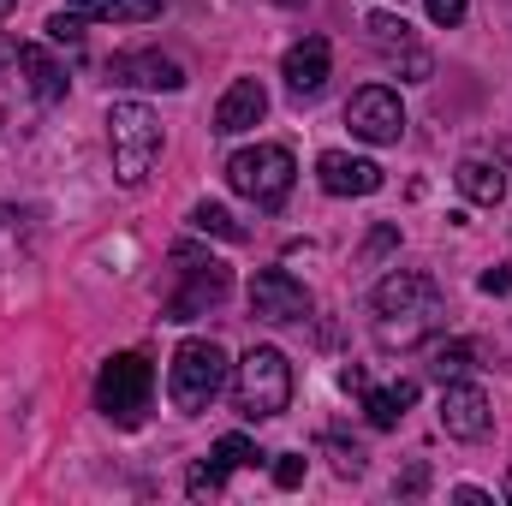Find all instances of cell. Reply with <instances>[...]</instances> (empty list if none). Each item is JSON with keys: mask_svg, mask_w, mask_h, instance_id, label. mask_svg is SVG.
I'll use <instances>...</instances> for the list:
<instances>
[{"mask_svg": "<svg viewBox=\"0 0 512 506\" xmlns=\"http://www.w3.org/2000/svg\"><path fill=\"white\" fill-rule=\"evenodd\" d=\"M84 24H90V18H78V12H54V18H48V36L66 42V48H78V42H84Z\"/></svg>", "mask_w": 512, "mask_h": 506, "instance_id": "obj_24", "label": "cell"}, {"mask_svg": "<svg viewBox=\"0 0 512 506\" xmlns=\"http://www.w3.org/2000/svg\"><path fill=\"white\" fill-rule=\"evenodd\" d=\"M340 387H346V393H364V387H370V376H364L358 364H346V370H340Z\"/></svg>", "mask_w": 512, "mask_h": 506, "instance_id": "obj_30", "label": "cell"}, {"mask_svg": "<svg viewBox=\"0 0 512 506\" xmlns=\"http://www.w3.org/2000/svg\"><path fill=\"white\" fill-rule=\"evenodd\" d=\"M477 286H483V292H512V268H489Z\"/></svg>", "mask_w": 512, "mask_h": 506, "instance_id": "obj_29", "label": "cell"}, {"mask_svg": "<svg viewBox=\"0 0 512 506\" xmlns=\"http://www.w3.org/2000/svg\"><path fill=\"white\" fill-rule=\"evenodd\" d=\"M274 483H280V489H298V483H304V459H298V453H280V459H274Z\"/></svg>", "mask_w": 512, "mask_h": 506, "instance_id": "obj_26", "label": "cell"}, {"mask_svg": "<svg viewBox=\"0 0 512 506\" xmlns=\"http://www.w3.org/2000/svg\"><path fill=\"white\" fill-rule=\"evenodd\" d=\"M108 78L126 84V90H185V66L155 54V48H126L108 60Z\"/></svg>", "mask_w": 512, "mask_h": 506, "instance_id": "obj_11", "label": "cell"}, {"mask_svg": "<svg viewBox=\"0 0 512 506\" xmlns=\"http://www.w3.org/2000/svg\"><path fill=\"white\" fill-rule=\"evenodd\" d=\"M441 381H459L465 370H477V346H465V340H453V346H441L435 352V364H429Z\"/></svg>", "mask_w": 512, "mask_h": 506, "instance_id": "obj_22", "label": "cell"}, {"mask_svg": "<svg viewBox=\"0 0 512 506\" xmlns=\"http://www.w3.org/2000/svg\"><path fill=\"white\" fill-rule=\"evenodd\" d=\"M453 501H459V506H495V495H483V489H471V483H465V489H453Z\"/></svg>", "mask_w": 512, "mask_h": 506, "instance_id": "obj_31", "label": "cell"}, {"mask_svg": "<svg viewBox=\"0 0 512 506\" xmlns=\"http://www.w3.org/2000/svg\"><path fill=\"white\" fill-rule=\"evenodd\" d=\"M12 221H18V209H6V203H0V227H12Z\"/></svg>", "mask_w": 512, "mask_h": 506, "instance_id": "obj_34", "label": "cell"}, {"mask_svg": "<svg viewBox=\"0 0 512 506\" xmlns=\"http://www.w3.org/2000/svg\"><path fill=\"white\" fill-rule=\"evenodd\" d=\"M429 18L435 24H459L465 18V0H429Z\"/></svg>", "mask_w": 512, "mask_h": 506, "instance_id": "obj_27", "label": "cell"}, {"mask_svg": "<svg viewBox=\"0 0 512 506\" xmlns=\"http://www.w3.org/2000/svg\"><path fill=\"white\" fill-rule=\"evenodd\" d=\"M6 6H18V0H0V12H6Z\"/></svg>", "mask_w": 512, "mask_h": 506, "instance_id": "obj_35", "label": "cell"}, {"mask_svg": "<svg viewBox=\"0 0 512 506\" xmlns=\"http://www.w3.org/2000/svg\"><path fill=\"white\" fill-rule=\"evenodd\" d=\"M364 30H370V42L382 48L393 66L405 60V78H411V84H423V78H429V54L411 42V24H405V18H393V12H370V18H364Z\"/></svg>", "mask_w": 512, "mask_h": 506, "instance_id": "obj_14", "label": "cell"}, {"mask_svg": "<svg viewBox=\"0 0 512 506\" xmlns=\"http://www.w3.org/2000/svg\"><path fill=\"white\" fill-rule=\"evenodd\" d=\"M221 483H227V471H221L215 459H203V465H191V471H185V489H191L197 501H203V495H221Z\"/></svg>", "mask_w": 512, "mask_h": 506, "instance_id": "obj_23", "label": "cell"}, {"mask_svg": "<svg viewBox=\"0 0 512 506\" xmlns=\"http://www.w3.org/2000/svg\"><path fill=\"white\" fill-rule=\"evenodd\" d=\"M370 304H376V346L382 352H411L447 328V292L417 268L387 274Z\"/></svg>", "mask_w": 512, "mask_h": 506, "instance_id": "obj_1", "label": "cell"}, {"mask_svg": "<svg viewBox=\"0 0 512 506\" xmlns=\"http://www.w3.org/2000/svg\"><path fill=\"white\" fill-rule=\"evenodd\" d=\"M18 72H24V84H30V96L36 102H66V66L42 48V42H18Z\"/></svg>", "mask_w": 512, "mask_h": 506, "instance_id": "obj_16", "label": "cell"}, {"mask_svg": "<svg viewBox=\"0 0 512 506\" xmlns=\"http://www.w3.org/2000/svg\"><path fill=\"white\" fill-rule=\"evenodd\" d=\"M251 316L256 322H304L310 316V286L298 280V274H286V268H262L251 280Z\"/></svg>", "mask_w": 512, "mask_h": 506, "instance_id": "obj_9", "label": "cell"}, {"mask_svg": "<svg viewBox=\"0 0 512 506\" xmlns=\"http://www.w3.org/2000/svg\"><path fill=\"white\" fill-rule=\"evenodd\" d=\"M149 393H155V364L137 358V352L108 358L102 376H96V405H102V417H108L114 429H137V423H143Z\"/></svg>", "mask_w": 512, "mask_h": 506, "instance_id": "obj_7", "label": "cell"}, {"mask_svg": "<svg viewBox=\"0 0 512 506\" xmlns=\"http://www.w3.org/2000/svg\"><path fill=\"white\" fill-rule=\"evenodd\" d=\"M256 459H262V453H256L251 435H221V441H215V465H221V471H251Z\"/></svg>", "mask_w": 512, "mask_h": 506, "instance_id": "obj_21", "label": "cell"}, {"mask_svg": "<svg viewBox=\"0 0 512 506\" xmlns=\"http://www.w3.org/2000/svg\"><path fill=\"white\" fill-rule=\"evenodd\" d=\"M108 149H114L120 185H143L149 167L161 161V120L143 102H114L108 108Z\"/></svg>", "mask_w": 512, "mask_h": 506, "instance_id": "obj_5", "label": "cell"}, {"mask_svg": "<svg viewBox=\"0 0 512 506\" xmlns=\"http://www.w3.org/2000/svg\"><path fill=\"white\" fill-rule=\"evenodd\" d=\"M453 179H459V191H465L471 203H483V209H495V203L507 197V173H501L495 161H483V155H465Z\"/></svg>", "mask_w": 512, "mask_h": 506, "instance_id": "obj_17", "label": "cell"}, {"mask_svg": "<svg viewBox=\"0 0 512 506\" xmlns=\"http://www.w3.org/2000/svg\"><path fill=\"white\" fill-rule=\"evenodd\" d=\"M328 66H334L328 36H304V42H292V48H286L280 78H286V90H292V96H316V90L328 84Z\"/></svg>", "mask_w": 512, "mask_h": 506, "instance_id": "obj_13", "label": "cell"}, {"mask_svg": "<svg viewBox=\"0 0 512 506\" xmlns=\"http://www.w3.org/2000/svg\"><path fill=\"white\" fill-rule=\"evenodd\" d=\"M185 221H191L197 233H215V239H227V245H239V239H245V227H239V221H233L221 203H191V215H185Z\"/></svg>", "mask_w": 512, "mask_h": 506, "instance_id": "obj_20", "label": "cell"}, {"mask_svg": "<svg viewBox=\"0 0 512 506\" xmlns=\"http://www.w3.org/2000/svg\"><path fill=\"white\" fill-rule=\"evenodd\" d=\"M292 173H298V161H292V149H280V143H256V149H239L233 161H227V185L256 203V209H280L286 197H292Z\"/></svg>", "mask_w": 512, "mask_h": 506, "instance_id": "obj_6", "label": "cell"}, {"mask_svg": "<svg viewBox=\"0 0 512 506\" xmlns=\"http://www.w3.org/2000/svg\"><path fill=\"white\" fill-rule=\"evenodd\" d=\"M316 179H322L328 197H376L382 191V167L364 161V155H346V149L316 155Z\"/></svg>", "mask_w": 512, "mask_h": 506, "instance_id": "obj_12", "label": "cell"}, {"mask_svg": "<svg viewBox=\"0 0 512 506\" xmlns=\"http://www.w3.org/2000/svg\"><path fill=\"white\" fill-rule=\"evenodd\" d=\"M358 399H364V417H370L376 429H393V423L405 417V405L417 399V381H393V387H364Z\"/></svg>", "mask_w": 512, "mask_h": 506, "instance_id": "obj_19", "label": "cell"}, {"mask_svg": "<svg viewBox=\"0 0 512 506\" xmlns=\"http://www.w3.org/2000/svg\"><path fill=\"white\" fill-rule=\"evenodd\" d=\"M262 114H268V90L256 78H233L227 96H221V108H215V131L221 137H239V131L262 126Z\"/></svg>", "mask_w": 512, "mask_h": 506, "instance_id": "obj_15", "label": "cell"}, {"mask_svg": "<svg viewBox=\"0 0 512 506\" xmlns=\"http://www.w3.org/2000/svg\"><path fill=\"white\" fill-rule=\"evenodd\" d=\"M346 126H352V137L387 149V143L405 137V108H399V96H393L387 84H364V90L346 102Z\"/></svg>", "mask_w": 512, "mask_h": 506, "instance_id": "obj_8", "label": "cell"}, {"mask_svg": "<svg viewBox=\"0 0 512 506\" xmlns=\"http://www.w3.org/2000/svg\"><path fill=\"white\" fill-rule=\"evenodd\" d=\"M399 489H405V495H423V489H429V471H423V465H417V471H405V483H399Z\"/></svg>", "mask_w": 512, "mask_h": 506, "instance_id": "obj_32", "label": "cell"}, {"mask_svg": "<svg viewBox=\"0 0 512 506\" xmlns=\"http://www.w3.org/2000/svg\"><path fill=\"white\" fill-rule=\"evenodd\" d=\"M393 245H399V233H393V227H376L370 245H364V256H382V251H393Z\"/></svg>", "mask_w": 512, "mask_h": 506, "instance_id": "obj_28", "label": "cell"}, {"mask_svg": "<svg viewBox=\"0 0 512 506\" xmlns=\"http://www.w3.org/2000/svg\"><path fill=\"white\" fill-rule=\"evenodd\" d=\"M233 405L251 423H268V417H280L292 405V364H286L280 346H251L239 358V370H233Z\"/></svg>", "mask_w": 512, "mask_h": 506, "instance_id": "obj_3", "label": "cell"}, {"mask_svg": "<svg viewBox=\"0 0 512 506\" xmlns=\"http://www.w3.org/2000/svg\"><path fill=\"white\" fill-rule=\"evenodd\" d=\"M66 12L96 18V24H149L161 18V0H66Z\"/></svg>", "mask_w": 512, "mask_h": 506, "instance_id": "obj_18", "label": "cell"}, {"mask_svg": "<svg viewBox=\"0 0 512 506\" xmlns=\"http://www.w3.org/2000/svg\"><path fill=\"white\" fill-rule=\"evenodd\" d=\"M441 429L453 441H483L495 429V411H489V393L477 381H441Z\"/></svg>", "mask_w": 512, "mask_h": 506, "instance_id": "obj_10", "label": "cell"}, {"mask_svg": "<svg viewBox=\"0 0 512 506\" xmlns=\"http://www.w3.org/2000/svg\"><path fill=\"white\" fill-rule=\"evenodd\" d=\"M12 60H18V42H6V36H0V78H6V66H12Z\"/></svg>", "mask_w": 512, "mask_h": 506, "instance_id": "obj_33", "label": "cell"}, {"mask_svg": "<svg viewBox=\"0 0 512 506\" xmlns=\"http://www.w3.org/2000/svg\"><path fill=\"white\" fill-rule=\"evenodd\" d=\"M221 387H227V352H221L215 340H185V346L173 352V370H167V399H173V411L197 417V411L215 405Z\"/></svg>", "mask_w": 512, "mask_h": 506, "instance_id": "obj_4", "label": "cell"}, {"mask_svg": "<svg viewBox=\"0 0 512 506\" xmlns=\"http://www.w3.org/2000/svg\"><path fill=\"white\" fill-rule=\"evenodd\" d=\"M328 453H334V471H340V477H358V471H364V453H358V447L328 441Z\"/></svg>", "mask_w": 512, "mask_h": 506, "instance_id": "obj_25", "label": "cell"}, {"mask_svg": "<svg viewBox=\"0 0 512 506\" xmlns=\"http://www.w3.org/2000/svg\"><path fill=\"white\" fill-rule=\"evenodd\" d=\"M173 268V286H167V298H161V322H197V316H209L215 304H227V292H233V268L221 262V256L197 251V245H173L167 256Z\"/></svg>", "mask_w": 512, "mask_h": 506, "instance_id": "obj_2", "label": "cell"}]
</instances>
